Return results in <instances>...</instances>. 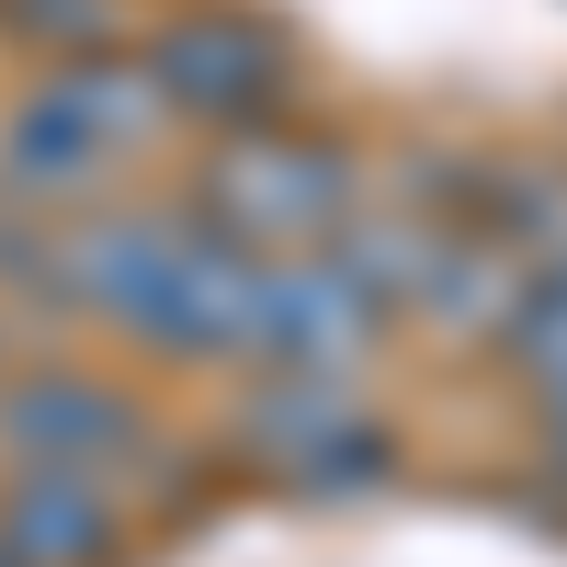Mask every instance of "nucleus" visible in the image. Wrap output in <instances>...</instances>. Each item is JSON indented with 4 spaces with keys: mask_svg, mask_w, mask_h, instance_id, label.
<instances>
[{
    "mask_svg": "<svg viewBox=\"0 0 567 567\" xmlns=\"http://www.w3.org/2000/svg\"><path fill=\"white\" fill-rule=\"evenodd\" d=\"M125 58L159 91V114L194 136H239V125L296 114V80H307L296 34L272 12H250V0H171V12H148L125 34Z\"/></svg>",
    "mask_w": 567,
    "mask_h": 567,
    "instance_id": "20e7f679",
    "label": "nucleus"
},
{
    "mask_svg": "<svg viewBox=\"0 0 567 567\" xmlns=\"http://www.w3.org/2000/svg\"><path fill=\"white\" fill-rule=\"evenodd\" d=\"M488 352H499L511 386H534V409L567 398V239L545 261H523V284H511V307L488 329Z\"/></svg>",
    "mask_w": 567,
    "mask_h": 567,
    "instance_id": "1a4fd4ad",
    "label": "nucleus"
},
{
    "mask_svg": "<svg viewBox=\"0 0 567 567\" xmlns=\"http://www.w3.org/2000/svg\"><path fill=\"white\" fill-rule=\"evenodd\" d=\"M125 534V488L103 477H0V567H114Z\"/></svg>",
    "mask_w": 567,
    "mask_h": 567,
    "instance_id": "6e6552de",
    "label": "nucleus"
},
{
    "mask_svg": "<svg viewBox=\"0 0 567 567\" xmlns=\"http://www.w3.org/2000/svg\"><path fill=\"white\" fill-rule=\"evenodd\" d=\"M159 443H171L159 409L114 363H80V352L0 363V477H103V488H125Z\"/></svg>",
    "mask_w": 567,
    "mask_h": 567,
    "instance_id": "423d86ee",
    "label": "nucleus"
},
{
    "mask_svg": "<svg viewBox=\"0 0 567 567\" xmlns=\"http://www.w3.org/2000/svg\"><path fill=\"white\" fill-rule=\"evenodd\" d=\"M159 91L136 58H45L12 103H0V194L34 216H91L125 194V171L159 148Z\"/></svg>",
    "mask_w": 567,
    "mask_h": 567,
    "instance_id": "f03ea898",
    "label": "nucleus"
},
{
    "mask_svg": "<svg viewBox=\"0 0 567 567\" xmlns=\"http://www.w3.org/2000/svg\"><path fill=\"white\" fill-rule=\"evenodd\" d=\"M0 34L23 45V58H114V45L136 34L125 0H0Z\"/></svg>",
    "mask_w": 567,
    "mask_h": 567,
    "instance_id": "9d476101",
    "label": "nucleus"
},
{
    "mask_svg": "<svg viewBox=\"0 0 567 567\" xmlns=\"http://www.w3.org/2000/svg\"><path fill=\"white\" fill-rule=\"evenodd\" d=\"M386 296L352 272L341 239L318 250H261V307H250V374H363L386 352Z\"/></svg>",
    "mask_w": 567,
    "mask_h": 567,
    "instance_id": "0eeeda50",
    "label": "nucleus"
},
{
    "mask_svg": "<svg viewBox=\"0 0 567 567\" xmlns=\"http://www.w3.org/2000/svg\"><path fill=\"white\" fill-rule=\"evenodd\" d=\"M227 454L284 499H363L398 477V432L352 374H250L227 409Z\"/></svg>",
    "mask_w": 567,
    "mask_h": 567,
    "instance_id": "39448f33",
    "label": "nucleus"
},
{
    "mask_svg": "<svg viewBox=\"0 0 567 567\" xmlns=\"http://www.w3.org/2000/svg\"><path fill=\"white\" fill-rule=\"evenodd\" d=\"M545 465L567 477V398H545Z\"/></svg>",
    "mask_w": 567,
    "mask_h": 567,
    "instance_id": "9b49d317",
    "label": "nucleus"
},
{
    "mask_svg": "<svg viewBox=\"0 0 567 567\" xmlns=\"http://www.w3.org/2000/svg\"><path fill=\"white\" fill-rule=\"evenodd\" d=\"M250 307H261V250L216 239L194 205L114 194L58 227V318L103 341L182 363V374H250Z\"/></svg>",
    "mask_w": 567,
    "mask_h": 567,
    "instance_id": "f257e3e1",
    "label": "nucleus"
},
{
    "mask_svg": "<svg viewBox=\"0 0 567 567\" xmlns=\"http://www.w3.org/2000/svg\"><path fill=\"white\" fill-rule=\"evenodd\" d=\"M182 205L239 250H318V239H341L363 216V159L341 136L272 114V125H239V136H205Z\"/></svg>",
    "mask_w": 567,
    "mask_h": 567,
    "instance_id": "7ed1b4c3",
    "label": "nucleus"
}]
</instances>
